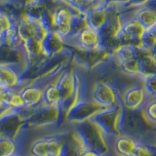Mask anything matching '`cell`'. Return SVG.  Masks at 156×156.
<instances>
[{"label": "cell", "instance_id": "1", "mask_svg": "<svg viewBox=\"0 0 156 156\" xmlns=\"http://www.w3.org/2000/svg\"><path fill=\"white\" fill-rule=\"evenodd\" d=\"M73 133L83 147L95 149L102 154H109L111 151L107 146L105 136L95 122L87 120L73 124Z\"/></svg>", "mask_w": 156, "mask_h": 156}, {"label": "cell", "instance_id": "2", "mask_svg": "<svg viewBox=\"0 0 156 156\" xmlns=\"http://www.w3.org/2000/svg\"><path fill=\"white\" fill-rule=\"evenodd\" d=\"M29 67L24 61L0 62V88L21 90L29 80L24 79Z\"/></svg>", "mask_w": 156, "mask_h": 156}, {"label": "cell", "instance_id": "3", "mask_svg": "<svg viewBox=\"0 0 156 156\" xmlns=\"http://www.w3.org/2000/svg\"><path fill=\"white\" fill-rule=\"evenodd\" d=\"M75 12V9H73L65 2L60 1V0L53 1V7L51 10L52 30L61 41L69 35L71 29V20Z\"/></svg>", "mask_w": 156, "mask_h": 156}, {"label": "cell", "instance_id": "4", "mask_svg": "<svg viewBox=\"0 0 156 156\" xmlns=\"http://www.w3.org/2000/svg\"><path fill=\"white\" fill-rule=\"evenodd\" d=\"M62 42L65 46L86 53H101L99 33L89 27L83 28L75 35L63 39Z\"/></svg>", "mask_w": 156, "mask_h": 156}, {"label": "cell", "instance_id": "5", "mask_svg": "<svg viewBox=\"0 0 156 156\" xmlns=\"http://www.w3.org/2000/svg\"><path fill=\"white\" fill-rule=\"evenodd\" d=\"M151 100L143 85V79H135L122 93V105L131 111H141Z\"/></svg>", "mask_w": 156, "mask_h": 156}, {"label": "cell", "instance_id": "6", "mask_svg": "<svg viewBox=\"0 0 156 156\" xmlns=\"http://www.w3.org/2000/svg\"><path fill=\"white\" fill-rule=\"evenodd\" d=\"M144 32V28L136 21L135 18L126 21L121 24V27L115 36L117 46L120 45H134L139 46L140 37Z\"/></svg>", "mask_w": 156, "mask_h": 156}, {"label": "cell", "instance_id": "7", "mask_svg": "<svg viewBox=\"0 0 156 156\" xmlns=\"http://www.w3.org/2000/svg\"><path fill=\"white\" fill-rule=\"evenodd\" d=\"M104 107L95 105L92 101H84L74 105L66 113V118L72 124L81 123L87 120H91L98 112H100Z\"/></svg>", "mask_w": 156, "mask_h": 156}, {"label": "cell", "instance_id": "8", "mask_svg": "<svg viewBox=\"0 0 156 156\" xmlns=\"http://www.w3.org/2000/svg\"><path fill=\"white\" fill-rule=\"evenodd\" d=\"M139 136L128 134L117 136L111 144V153L114 156H132L138 144Z\"/></svg>", "mask_w": 156, "mask_h": 156}, {"label": "cell", "instance_id": "9", "mask_svg": "<svg viewBox=\"0 0 156 156\" xmlns=\"http://www.w3.org/2000/svg\"><path fill=\"white\" fill-rule=\"evenodd\" d=\"M156 0H149L143 6H140L135 13V20L138 22L144 30L156 27Z\"/></svg>", "mask_w": 156, "mask_h": 156}, {"label": "cell", "instance_id": "10", "mask_svg": "<svg viewBox=\"0 0 156 156\" xmlns=\"http://www.w3.org/2000/svg\"><path fill=\"white\" fill-rule=\"evenodd\" d=\"M139 74L141 79L144 77L155 75L156 72V61L155 53H149L141 50L138 58Z\"/></svg>", "mask_w": 156, "mask_h": 156}, {"label": "cell", "instance_id": "11", "mask_svg": "<svg viewBox=\"0 0 156 156\" xmlns=\"http://www.w3.org/2000/svg\"><path fill=\"white\" fill-rule=\"evenodd\" d=\"M61 105H62L61 94L55 84V80H54L51 83H49L43 91L41 106L52 107V108H57L61 111Z\"/></svg>", "mask_w": 156, "mask_h": 156}, {"label": "cell", "instance_id": "12", "mask_svg": "<svg viewBox=\"0 0 156 156\" xmlns=\"http://www.w3.org/2000/svg\"><path fill=\"white\" fill-rule=\"evenodd\" d=\"M18 152H23L18 136L0 135V156H13Z\"/></svg>", "mask_w": 156, "mask_h": 156}, {"label": "cell", "instance_id": "13", "mask_svg": "<svg viewBox=\"0 0 156 156\" xmlns=\"http://www.w3.org/2000/svg\"><path fill=\"white\" fill-rule=\"evenodd\" d=\"M132 156H155L154 140L147 138V134L139 136L138 144Z\"/></svg>", "mask_w": 156, "mask_h": 156}, {"label": "cell", "instance_id": "14", "mask_svg": "<svg viewBox=\"0 0 156 156\" xmlns=\"http://www.w3.org/2000/svg\"><path fill=\"white\" fill-rule=\"evenodd\" d=\"M4 107H7V108L16 110L18 112H22L24 109V105L23 99L21 97L19 90H8L6 98L4 100Z\"/></svg>", "mask_w": 156, "mask_h": 156}, {"label": "cell", "instance_id": "15", "mask_svg": "<svg viewBox=\"0 0 156 156\" xmlns=\"http://www.w3.org/2000/svg\"><path fill=\"white\" fill-rule=\"evenodd\" d=\"M138 48L140 50L149 52V53H155L156 48V27L144 30L143 35L140 37V44Z\"/></svg>", "mask_w": 156, "mask_h": 156}, {"label": "cell", "instance_id": "16", "mask_svg": "<svg viewBox=\"0 0 156 156\" xmlns=\"http://www.w3.org/2000/svg\"><path fill=\"white\" fill-rule=\"evenodd\" d=\"M27 154L29 156H48L47 135L38 136L29 145Z\"/></svg>", "mask_w": 156, "mask_h": 156}, {"label": "cell", "instance_id": "17", "mask_svg": "<svg viewBox=\"0 0 156 156\" xmlns=\"http://www.w3.org/2000/svg\"><path fill=\"white\" fill-rule=\"evenodd\" d=\"M155 100H151L147 105L144 106V108L140 112H143V117L145 122L151 126H155L156 121V114H155Z\"/></svg>", "mask_w": 156, "mask_h": 156}, {"label": "cell", "instance_id": "18", "mask_svg": "<svg viewBox=\"0 0 156 156\" xmlns=\"http://www.w3.org/2000/svg\"><path fill=\"white\" fill-rule=\"evenodd\" d=\"M143 85L150 99H155V75L144 77L143 79Z\"/></svg>", "mask_w": 156, "mask_h": 156}, {"label": "cell", "instance_id": "19", "mask_svg": "<svg viewBox=\"0 0 156 156\" xmlns=\"http://www.w3.org/2000/svg\"><path fill=\"white\" fill-rule=\"evenodd\" d=\"M109 154H102V153L99 152V151H97L95 149L83 147L79 151V153H78V156H109Z\"/></svg>", "mask_w": 156, "mask_h": 156}, {"label": "cell", "instance_id": "20", "mask_svg": "<svg viewBox=\"0 0 156 156\" xmlns=\"http://www.w3.org/2000/svg\"><path fill=\"white\" fill-rule=\"evenodd\" d=\"M149 0H128V2L125 4L126 8H138L140 6H143L146 2H148Z\"/></svg>", "mask_w": 156, "mask_h": 156}, {"label": "cell", "instance_id": "21", "mask_svg": "<svg viewBox=\"0 0 156 156\" xmlns=\"http://www.w3.org/2000/svg\"><path fill=\"white\" fill-rule=\"evenodd\" d=\"M7 91L8 90H5V89H2V88H0V107L3 106L4 100H5V98H6Z\"/></svg>", "mask_w": 156, "mask_h": 156}, {"label": "cell", "instance_id": "22", "mask_svg": "<svg viewBox=\"0 0 156 156\" xmlns=\"http://www.w3.org/2000/svg\"><path fill=\"white\" fill-rule=\"evenodd\" d=\"M128 0H104V4H107V3H118V4H122V3H127Z\"/></svg>", "mask_w": 156, "mask_h": 156}, {"label": "cell", "instance_id": "23", "mask_svg": "<svg viewBox=\"0 0 156 156\" xmlns=\"http://www.w3.org/2000/svg\"><path fill=\"white\" fill-rule=\"evenodd\" d=\"M13 156H29V155L27 153H26V152H18V153H16Z\"/></svg>", "mask_w": 156, "mask_h": 156}, {"label": "cell", "instance_id": "24", "mask_svg": "<svg viewBox=\"0 0 156 156\" xmlns=\"http://www.w3.org/2000/svg\"><path fill=\"white\" fill-rule=\"evenodd\" d=\"M8 1V0H0V5H1V4H4L5 2H7Z\"/></svg>", "mask_w": 156, "mask_h": 156}]
</instances>
